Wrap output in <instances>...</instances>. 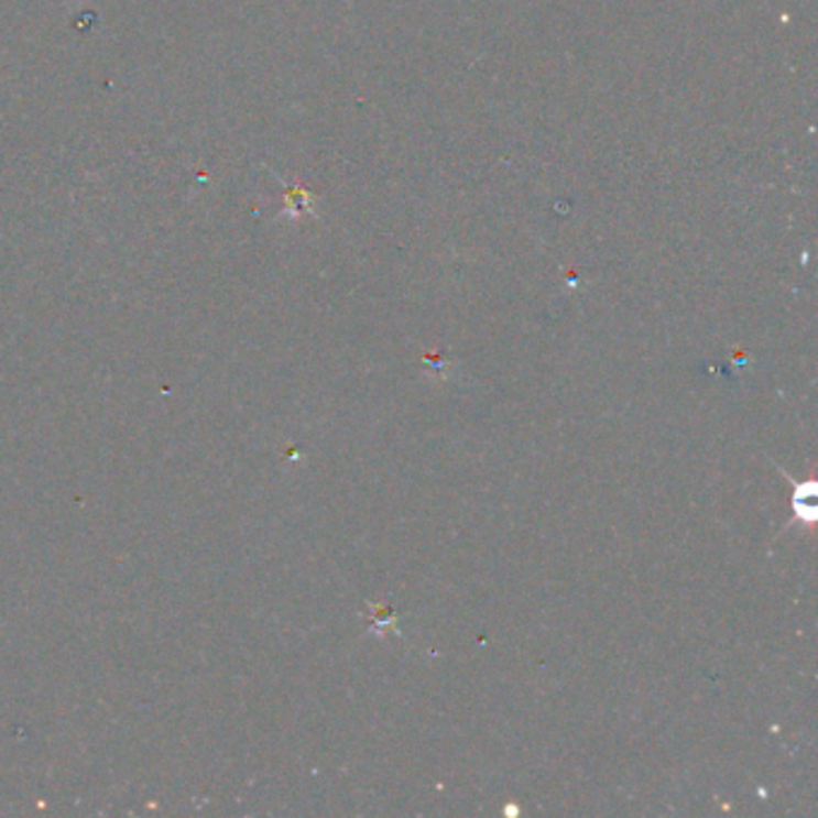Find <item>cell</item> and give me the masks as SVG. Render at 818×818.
<instances>
[{"mask_svg": "<svg viewBox=\"0 0 818 818\" xmlns=\"http://www.w3.org/2000/svg\"><path fill=\"white\" fill-rule=\"evenodd\" d=\"M787 476V473H785ZM789 478V476H787ZM797 486V494H795V521H801V523H811L816 519V506L814 504H807L804 500L807 498H814L816 494V482L809 480L804 482V486H799V482L795 478H789Z\"/></svg>", "mask_w": 818, "mask_h": 818, "instance_id": "obj_1", "label": "cell"}, {"mask_svg": "<svg viewBox=\"0 0 818 818\" xmlns=\"http://www.w3.org/2000/svg\"><path fill=\"white\" fill-rule=\"evenodd\" d=\"M372 612H374V624H378V626H372V629H378V632H382V629L392 626V624L396 622L394 612H392V610H389V608H382V606H378V608H372Z\"/></svg>", "mask_w": 818, "mask_h": 818, "instance_id": "obj_2", "label": "cell"}]
</instances>
